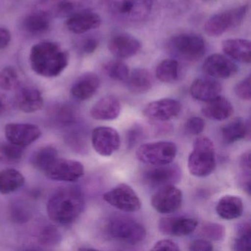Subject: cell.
Wrapping results in <instances>:
<instances>
[{"instance_id":"cell-1","label":"cell","mask_w":251,"mask_h":251,"mask_svg":"<svg viewBox=\"0 0 251 251\" xmlns=\"http://www.w3.org/2000/svg\"><path fill=\"white\" fill-rule=\"evenodd\" d=\"M29 61L36 74L45 77H56L68 66L69 55L58 44L43 42L32 47Z\"/></svg>"},{"instance_id":"cell-2","label":"cell","mask_w":251,"mask_h":251,"mask_svg":"<svg viewBox=\"0 0 251 251\" xmlns=\"http://www.w3.org/2000/svg\"><path fill=\"white\" fill-rule=\"evenodd\" d=\"M84 198L81 190L74 186L61 188L50 198L47 211L50 219L61 225L71 224L81 214Z\"/></svg>"},{"instance_id":"cell-3","label":"cell","mask_w":251,"mask_h":251,"mask_svg":"<svg viewBox=\"0 0 251 251\" xmlns=\"http://www.w3.org/2000/svg\"><path fill=\"white\" fill-rule=\"evenodd\" d=\"M104 232L111 240L127 245H136L146 238V230L141 223L129 217L116 216L108 219Z\"/></svg>"},{"instance_id":"cell-4","label":"cell","mask_w":251,"mask_h":251,"mask_svg":"<svg viewBox=\"0 0 251 251\" xmlns=\"http://www.w3.org/2000/svg\"><path fill=\"white\" fill-rule=\"evenodd\" d=\"M216 167L215 149L211 139L205 136L194 142L193 150L188 159L189 173L195 177H206Z\"/></svg>"},{"instance_id":"cell-5","label":"cell","mask_w":251,"mask_h":251,"mask_svg":"<svg viewBox=\"0 0 251 251\" xmlns=\"http://www.w3.org/2000/svg\"><path fill=\"white\" fill-rule=\"evenodd\" d=\"M101 0H40L35 11L52 18H68L83 11H92L99 6Z\"/></svg>"},{"instance_id":"cell-6","label":"cell","mask_w":251,"mask_h":251,"mask_svg":"<svg viewBox=\"0 0 251 251\" xmlns=\"http://www.w3.org/2000/svg\"><path fill=\"white\" fill-rule=\"evenodd\" d=\"M153 0H106L113 16L126 23H138L151 14Z\"/></svg>"},{"instance_id":"cell-7","label":"cell","mask_w":251,"mask_h":251,"mask_svg":"<svg viewBox=\"0 0 251 251\" xmlns=\"http://www.w3.org/2000/svg\"><path fill=\"white\" fill-rule=\"evenodd\" d=\"M248 4L232 8L210 17L204 26L205 33L209 36H220L236 28L242 24L248 13Z\"/></svg>"},{"instance_id":"cell-8","label":"cell","mask_w":251,"mask_h":251,"mask_svg":"<svg viewBox=\"0 0 251 251\" xmlns=\"http://www.w3.org/2000/svg\"><path fill=\"white\" fill-rule=\"evenodd\" d=\"M169 48L178 58L185 61H195L203 56L206 45L203 38L199 35L182 33L172 38Z\"/></svg>"},{"instance_id":"cell-9","label":"cell","mask_w":251,"mask_h":251,"mask_svg":"<svg viewBox=\"0 0 251 251\" xmlns=\"http://www.w3.org/2000/svg\"><path fill=\"white\" fill-rule=\"evenodd\" d=\"M177 149L172 142H155L144 144L136 151V158L151 166L170 164L176 158Z\"/></svg>"},{"instance_id":"cell-10","label":"cell","mask_w":251,"mask_h":251,"mask_svg":"<svg viewBox=\"0 0 251 251\" xmlns=\"http://www.w3.org/2000/svg\"><path fill=\"white\" fill-rule=\"evenodd\" d=\"M103 200L114 208L126 212H135L142 207L139 197L126 183H121L104 194Z\"/></svg>"},{"instance_id":"cell-11","label":"cell","mask_w":251,"mask_h":251,"mask_svg":"<svg viewBox=\"0 0 251 251\" xmlns=\"http://www.w3.org/2000/svg\"><path fill=\"white\" fill-rule=\"evenodd\" d=\"M143 180L145 184L152 188L174 185L181 178V171L176 164L152 166L144 172Z\"/></svg>"},{"instance_id":"cell-12","label":"cell","mask_w":251,"mask_h":251,"mask_svg":"<svg viewBox=\"0 0 251 251\" xmlns=\"http://www.w3.org/2000/svg\"><path fill=\"white\" fill-rule=\"evenodd\" d=\"M48 178L57 181L75 182L84 175V166L75 160L57 158L45 171Z\"/></svg>"},{"instance_id":"cell-13","label":"cell","mask_w":251,"mask_h":251,"mask_svg":"<svg viewBox=\"0 0 251 251\" xmlns=\"http://www.w3.org/2000/svg\"><path fill=\"white\" fill-rule=\"evenodd\" d=\"M183 194L174 185L163 186L152 195L151 205L161 214H171L181 207Z\"/></svg>"},{"instance_id":"cell-14","label":"cell","mask_w":251,"mask_h":251,"mask_svg":"<svg viewBox=\"0 0 251 251\" xmlns=\"http://www.w3.org/2000/svg\"><path fill=\"white\" fill-rule=\"evenodd\" d=\"M92 144L94 150L99 155L111 156L120 148V136L115 129L100 126L92 131Z\"/></svg>"},{"instance_id":"cell-15","label":"cell","mask_w":251,"mask_h":251,"mask_svg":"<svg viewBox=\"0 0 251 251\" xmlns=\"http://www.w3.org/2000/svg\"><path fill=\"white\" fill-rule=\"evenodd\" d=\"M41 135L40 128L30 123H9L5 127V136L8 142L22 148L31 145Z\"/></svg>"},{"instance_id":"cell-16","label":"cell","mask_w":251,"mask_h":251,"mask_svg":"<svg viewBox=\"0 0 251 251\" xmlns=\"http://www.w3.org/2000/svg\"><path fill=\"white\" fill-rule=\"evenodd\" d=\"M181 104L174 99L164 98L150 102L143 110V114L151 121L166 122L180 114Z\"/></svg>"},{"instance_id":"cell-17","label":"cell","mask_w":251,"mask_h":251,"mask_svg":"<svg viewBox=\"0 0 251 251\" xmlns=\"http://www.w3.org/2000/svg\"><path fill=\"white\" fill-rule=\"evenodd\" d=\"M16 90L15 104L20 111L31 114L43 107V97L37 88L21 83Z\"/></svg>"},{"instance_id":"cell-18","label":"cell","mask_w":251,"mask_h":251,"mask_svg":"<svg viewBox=\"0 0 251 251\" xmlns=\"http://www.w3.org/2000/svg\"><path fill=\"white\" fill-rule=\"evenodd\" d=\"M110 52L118 58H129L142 49L140 41L133 35L120 33L114 35L108 42Z\"/></svg>"},{"instance_id":"cell-19","label":"cell","mask_w":251,"mask_h":251,"mask_svg":"<svg viewBox=\"0 0 251 251\" xmlns=\"http://www.w3.org/2000/svg\"><path fill=\"white\" fill-rule=\"evenodd\" d=\"M202 71L214 78L226 79L234 75L238 67L234 62L220 54L210 55L202 64Z\"/></svg>"},{"instance_id":"cell-20","label":"cell","mask_w":251,"mask_h":251,"mask_svg":"<svg viewBox=\"0 0 251 251\" xmlns=\"http://www.w3.org/2000/svg\"><path fill=\"white\" fill-rule=\"evenodd\" d=\"M198 221L187 217H170L161 219L158 229L163 234L173 236L190 235L196 230Z\"/></svg>"},{"instance_id":"cell-21","label":"cell","mask_w":251,"mask_h":251,"mask_svg":"<svg viewBox=\"0 0 251 251\" xmlns=\"http://www.w3.org/2000/svg\"><path fill=\"white\" fill-rule=\"evenodd\" d=\"M102 23L101 17L92 11H83L67 18L66 26L75 34H83L98 28Z\"/></svg>"},{"instance_id":"cell-22","label":"cell","mask_w":251,"mask_h":251,"mask_svg":"<svg viewBox=\"0 0 251 251\" xmlns=\"http://www.w3.org/2000/svg\"><path fill=\"white\" fill-rule=\"evenodd\" d=\"M233 105L230 101L220 95L205 101L201 109V113L204 117L217 121H222L228 118L233 114Z\"/></svg>"},{"instance_id":"cell-23","label":"cell","mask_w":251,"mask_h":251,"mask_svg":"<svg viewBox=\"0 0 251 251\" xmlns=\"http://www.w3.org/2000/svg\"><path fill=\"white\" fill-rule=\"evenodd\" d=\"M100 84V80L95 73H84L77 79L72 86V95L80 101L90 99L96 93Z\"/></svg>"},{"instance_id":"cell-24","label":"cell","mask_w":251,"mask_h":251,"mask_svg":"<svg viewBox=\"0 0 251 251\" xmlns=\"http://www.w3.org/2000/svg\"><path fill=\"white\" fill-rule=\"evenodd\" d=\"M121 111L120 100L109 95L98 100L91 108L92 118L97 120H113L117 119Z\"/></svg>"},{"instance_id":"cell-25","label":"cell","mask_w":251,"mask_h":251,"mask_svg":"<svg viewBox=\"0 0 251 251\" xmlns=\"http://www.w3.org/2000/svg\"><path fill=\"white\" fill-rule=\"evenodd\" d=\"M221 91V84L217 80L210 78L196 79L190 87L192 98L203 102L218 96Z\"/></svg>"},{"instance_id":"cell-26","label":"cell","mask_w":251,"mask_h":251,"mask_svg":"<svg viewBox=\"0 0 251 251\" xmlns=\"http://www.w3.org/2000/svg\"><path fill=\"white\" fill-rule=\"evenodd\" d=\"M223 52L230 58L243 64H250L251 59V42L247 39H230L225 40Z\"/></svg>"},{"instance_id":"cell-27","label":"cell","mask_w":251,"mask_h":251,"mask_svg":"<svg viewBox=\"0 0 251 251\" xmlns=\"http://www.w3.org/2000/svg\"><path fill=\"white\" fill-rule=\"evenodd\" d=\"M127 88L136 95L147 93L152 87V75L147 69L136 68L129 73L126 80Z\"/></svg>"},{"instance_id":"cell-28","label":"cell","mask_w":251,"mask_h":251,"mask_svg":"<svg viewBox=\"0 0 251 251\" xmlns=\"http://www.w3.org/2000/svg\"><path fill=\"white\" fill-rule=\"evenodd\" d=\"M244 211L243 202L236 195H226L220 198L216 211L224 220H234L242 216Z\"/></svg>"},{"instance_id":"cell-29","label":"cell","mask_w":251,"mask_h":251,"mask_svg":"<svg viewBox=\"0 0 251 251\" xmlns=\"http://www.w3.org/2000/svg\"><path fill=\"white\" fill-rule=\"evenodd\" d=\"M50 17L43 13L35 11L23 19L22 27L30 35H39L48 31L50 27Z\"/></svg>"},{"instance_id":"cell-30","label":"cell","mask_w":251,"mask_h":251,"mask_svg":"<svg viewBox=\"0 0 251 251\" xmlns=\"http://www.w3.org/2000/svg\"><path fill=\"white\" fill-rule=\"evenodd\" d=\"M249 134V126L242 118H236L225 125L221 130L222 139L226 144L242 140Z\"/></svg>"},{"instance_id":"cell-31","label":"cell","mask_w":251,"mask_h":251,"mask_svg":"<svg viewBox=\"0 0 251 251\" xmlns=\"http://www.w3.org/2000/svg\"><path fill=\"white\" fill-rule=\"evenodd\" d=\"M25 177L15 169H5L0 171V193L9 195L23 187Z\"/></svg>"},{"instance_id":"cell-32","label":"cell","mask_w":251,"mask_h":251,"mask_svg":"<svg viewBox=\"0 0 251 251\" xmlns=\"http://www.w3.org/2000/svg\"><path fill=\"white\" fill-rule=\"evenodd\" d=\"M58 158V152L55 147L46 145L38 149L32 155V166L36 170L45 173L48 167Z\"/></svg>"},{"instance_id":"cell-33","label":"cell","mask_w":251,"mask_h":251,"mask_svg":"<svg viewBox=\"0 0 251 251\" xmlns=\"http://www.w3.org/2000/svg\"><path fill=\"white\" fill-rule=\"evenodd\" d=\"M156 77L164 83H172L179 78V64L175 59H166L161 61L155 71Z\"/></svg>"},{"instance_id":"cell-34","label":"cell","mask_w":251,"mask_h":251,"mask_svg":"<svg viewBox=\"0 0 251 251\" xmlns=\"http://www.w3.org/2000/svg\"><path fill=\"white\" fill-rule=\"evenodd\" d=\"M104 73L114 80L126 81L130 70L127 64L121 61H110L102 65Z\"/></svg>"},{"instance_id":"cell-35","label":"cell","mask_w":251,"mask_h":251,"mask_svg":"<svg viewBox=\"0 0 251 251\" xmlns=\"http://www.w3.org/2000/svg\"><path fill=\"white\" fill-rule=\"evenodd\" d=\"M24 148L8 142L0 144V162L17 163L23 158Z\"/></svg>"},{"instance_id":"cell-36","label":"cell","mask_w":251,"mask_h":251,"mask_svg":"<svg viewBox=\"0 0 251 251\" xmlns=\"http://www.w3.org/2000/svg\"><path fill=\"white\" fill-rule=\"evenodd\" d=\"M20 84V76L15 69L7 67L0 71V89L14 90Z\"/></svg>"},{"instance_id":"cell-37","label":"cell","mask_w":251,"mask_h":251,"mask_svg":"<svg viewBox=\"0 0 251 251\" xmlns=\"http://www.w3.org/2000/svg\"><path fill=\"white\" fill-rule=\"evenodd\" d=\"M61 232L52 225L45 226L39 232V242L43 246H56L61 243Z\"/></svg>"},{"instance_id":"cell-38","label":"cell","mask_w":251,"mask_h":251,"mask_svg":"<svg viewBox=\"0 0 251 251\" xmlns=\"http://www.w3.org/2000/svg\"><path fill=\"white\" fill-rule=\"evenodd\" d=\"M251 230L250 223L239 226L236 239L233 242L234 251H244L251 250Z\"/></svg>"},{"instance_id":"cell-39","label":"cell","mask_w":251,"mask_h":251,"mask_svg":"<svg viewBox=\"0 0 251 251\" xmlns=\"http://www.w3.org/2000/svg\"><path fill=\"white\" fill-rule=\"evenodd\" d=\"M201 233L205 239L217 242L224 239L226 236V228L223 225L208 223L202 226Z\"/></svg>"},{"instance_id":"cell-40","label":"cell","mask_w":251,"mask_h":251,"mask_svg":"<svg viewBox=\"0 0 251 251\" xmlns=\"http://www.w3.org/2000/svg\"><path fill=\"white\" fill-rule=\"evenodd\" d=\"M10 217L14 223H24L30 219V213L20 202L12 203L9 209Z\"/></svg>"},{"instance_id":"cell-41","label":"cell","mask_w":251,"mask_h":251,"mask_svg":"<svg viewBox=\"0 0 251 251\" xmlns=\"http://www.w3.org/2000/svg\"><path fill=\"white\" fill-rule=\"evenodd\" d=\"M205 123L201 117H193L189 118L185 123V130L189 134L198 135L203 131Z\"/></svg>"},{"instance_id":"cell-42","label":"cell","mask_w":251,"mask_h":251,"mask_svg":"<svg viewBox=\"0 0 251 251\" xmlns=\"http://www.w3.org/2000/svg\"><path fill=\"white\" fill-rule=\"evenodd\" d=\"M235 94L238 98L244 100H250L251 98V76H248L237 83L234 88Z\"/></svg>"},{"instance_id":"cell-43","label":"cell","mask_w":251,"mask_h":251,"mask_svg":"<svg viewBox=\"0 0 251 251\" xmlns=\"http://www.w3.org/2000/svg\"><path fill=\"white\" fill-rule=\"evenodd\" d=\"M144 132L142 127H133L129 129L126 133V145L128 149L133 148L143 137Z\"/></svg>"},{"instance_id":"cell-44","label":"cell","mask_w":251,"mask_h":251,"mask_svg":"<svg viewBox=\"0 0 251 251\" xmlns=\"http://www.w3.org/2000/svg\"><path fill=\"white\" fill-rule=\"evenodd\" d=\"M99 46L98 39L94 37L85 38L80 44V50L83 53L89 55L94 53Z\"/></svg>"},{"instance_id":"cell-45","label":"cell","mask_w":251,"mask_h":251,"mask_svg":"<svg viewBox=\"0 0 251 251\" xmlns=\"http://www.w3.org/2000/svg\"><path fill=\"white\" fill-rule=\"evenodd\" d=\"M153 251H177L180 250L178 245L169 239H162L158 241L154 245L152 249Z\"/></svg>"},{"instance_id":"cell-46","label":"cell","mask_w":251,"mask_h":251,"mask_svg":"<svg viewBox=\"0 0 251 251\" xmlns=\"http://www.w3.org/2000/svg\"><path fill=\"white\" fill-rule=\"evenodd\" d=\"M213 249L212 244L206 239H197L189 246V250L192 251H211Z\"/></svg>"},{"instance_id":"cell-47","label":"cell","mask_w":251,"mask_h":251,"mask_svg":"<svg viewBox=\"0 0 251 251\" xmlns=\"http://www.w3.org/2000/svg\"><path fill=\"white\" fill-rule=\"evenodd\" d=\"M239 167L243 172V174L246 177L251 176V153L250 152H245L241 156L239 160Z\"/></svg>"},{"instance_id":"cell-48","label":"cell","mask_w":251,"mask_h":251,"mask_svg":"<svg viewBox=\"0 0 251 251\" xmlns=\"http://www.w3.org/2000/svg\"><path fill=\"white\" fill-rule=\"evenodd\" d=\"M57 117L58 120H61L63 123H67L70 122L73 119V111L70 107L67 105L61 106L60 108H57Z\"/></svg>"},{"instance_id":"cell-49","label":"cell","mask_w":251,"mask_h":251,"mask_svg":"<svg viewBox=\"0 0 251 251\" xmlns=\"http://www.w3.org/2000/svg\"><path fill=\"white\" fill-rule=\"evenodd\" d=\"M11 34L8 29L0 27V50H3L9 45Z\"/></svg>"},{"instance_id":"cell-50","label":"cell","mask_w":251,"mask_h":251,"mask_svg":"<svg viewBox=\"0 0 251 251\" xmlns=\"http://www.w3.org/2000/svg\"><path fill=\"white\" fill-rule=\"evenodd\" d=\"M8 102L7 97L2 92H0V114H3L8 108Z\"/></svg>"},{"instance_id":"cell-51","label":"cell","mask_w":251,"mask_h":251,"mask_svg":"<svg viewBox=\"0 0 251 251\" xmlns=\"http://www.w3.org/2000/svg\"><path fill=\"white\" fill-rule=\"evenodd\" d=\"M205 1H210V0H205Z\"/></svg>"}]
</instances>
